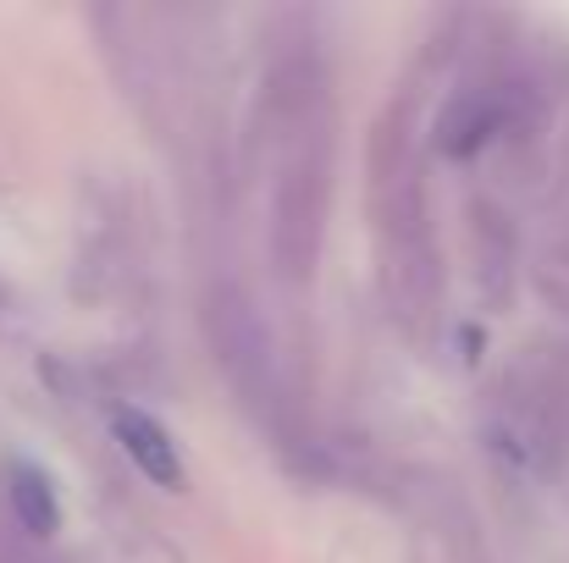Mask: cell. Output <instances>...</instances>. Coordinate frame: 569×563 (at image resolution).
Instances as JSON below:
<instances>
[{
  "mask_svg": "<svg viewBox=\"0 0 569 563\" xmlns=\"http://www.w3.org/2000/svg\"><path fill=\"white\" fill-rule=\"evenodd\" d=\"M332 78L310 39H282L260 89V150L271 161V265L288 288H305L321 265L332 210Z\"/></svg>",
  "mask_w": 569,
  "mask_h": 563,
  "instance_id": "6da1fadb",
  "label": "cell"
},
{
  "mask_svg": "<svg viewBox=\"0 0 569 563\" xmlns=\"http://www.w3.org/2000/svg\"><path fill=\"white\" fill-rule=\"evenodd\" d=\"M371 210H377V249L392 315L415 343H426L442 315V249H437L420 161L371 178Z\"/></svg>",
  "mask_w": 569,
  "mask_h": 563,
  "instance_id": "7a4b0ae2",
  "label": "cell"
},
{
  "mask_svg": "<svg viewBox=\"0 0 569 563\" xmlns=\"http://www.w3.org/2000/svg\"><path fill=\"white\" fill-rule=\"evenodd\" d=\"M199 321H204L216 371L227 375L232 398L254 420L271 425L282 414V365H277V343H271V326H266L260 304L232 277H216L210 293H204V315Z\"/></svg>",
  "mask_w": 569,
  "mask_h": 563,
  "instance_id": "3957f363",
  "label": "cell"
},
{
  "mask_svg": "<svg viewBox=\"0 0 569 563\" xmlns=\"http://www.w3.org/2000/svg\"><path fill=\"white\" fill-rule=\"evenodd\" d=\"M465 232H470V282H476L481 304L492 315H503L520 293V227H515L509 204H498L492 193H470Z\"/></svg>",
  "mask_w": 569,
  "mask_h": 563,
  "instance_id": "277c9868",
  "label": "cell"
},
{
  "mask_svg": "<svg viewBox=\"0 0 569 563\" xmlns=\"http://www.w3.org/2000/svg\"><path fill=\"white\" fill-rule=\"evenodd\" d=\"M492 133H498V94H492V67H481L442 100L431 122V150L448 161H470L476 150L492 144Z\"/></svg>",
  "mask_w": 569,
  "mask_h": 563,
  "instance_id": "5b68a950",
  "label": "cell"
},
{
  "mask_svg": "<svg viewBox=\"0 0 569 563\" xmlns=\"http://www.w3.org/2000/svg\"><path fill=\"white\" fill-rule=\"evenodd\" d=\"M415 503L426 520V536L437 542L442 563H492L487 536L476 525V509L465 503V492L442 475H415Z\"/></svg>",
  "mask_w": 569,
  "mask_h": 563,
  "instance_id": "8992f818",
  "label": "cell"
},
{
  "mask_svg": "<svg viewBox=\"0 0 569 563\" xmlns=\"http://www.w3.org/2000/svg\"><path fill=\"white\" fill-rule=\"evenodd\" d=\"M111 436H117V448L133 459V470L150 486H161V492H183L189 486L183 459H178V448H172V436H167V425L156 414H144L133 403H111Z\"/></svg>",
  "mask_w": 569,
  "mask_h": 563,
  "instance_id": "52a82bcc",
  "label": "cell"
},
{
  "mask_svg": "<svg viewBox=\"0 0 569 563\" xmlns=\"http://www.w3.org/2000/svg\"><path fill=\"white\" fill-rule=\"evenodd\" d=\"M6 503H11V520L22 536L33 542H50L61 531V497H56V481L33 464V459H11L6 464Z\"/></svg>",
  "mask_w": 569,
  "mask_h": 563,
  "instance_id": "ba28073f",
  "label": "cell"
},
{
  "mask_svg": "<svg viewBox=\"0 0 569 563\" xmlns=\"http://www.w3.org/2000/svg\"><path fill=\"white\" fill-rule=\"evenodd\" d=\"M0 304H6V288H0Z\"/></svg>",
  "mask_w": 569,
  "mask_h": 563,
  "instance_id": "9c48e42d",
  "label": "cell"
}]
</instances>
